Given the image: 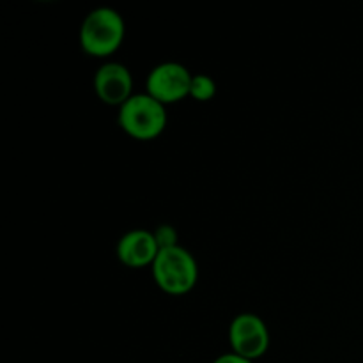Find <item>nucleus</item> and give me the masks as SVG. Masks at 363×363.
<instances>
[{
  "label": "nucleus",
  "mask_w": 363,
  "mask_h": 363,
  "mask_svg": "<svg viewBox=\"0 0 363 363\" xmlns=\"http://www.w3.org/2000/svg\"><path fill=\"white\" fill-rule=\"evenodd\" d=\"M126 38V23L113 7H96L85 14L78 32V41L87 55L106 59L117 53Z\"/></svg>",
  "instance_id": "obj_1"
},
{
  "label": "nucleus",
  "mask_w": 363,
  "mask_h": 363,
  "mask_svg": "<svg viewBox=\"0 0 363 363\" xmlns=\"http://www.w3.org/2000/svg\"><path fill=\"white\" fill-rule=\"evenodd\" d=\"M167 106L156 101L147 92L133 94L119 108V128L135 140H155L167 128Z\"/></svg>",
  "instance_id": "obj_2"
},
{
  "label": "nucleus",
  "mask_w": 363,
  "mask_h": 363,
  "mask_svg": "<svg viewBox=\"0 0 363 363\" xmlns=\"http://www.w3.org/2000/svg\"><path fill=\"white\" fill-rule=\"evenodd\" d=\"M155 284L167 294L183 296L190 293L199 282V264L194 255L184 247L160 250L158 257L151 266Z\"/></svg>",
  "instance_id": "obj_3"
},
{
  "label": "nucleus",
  "mask_w": 363,
  "mask_h": 363,
  "mask_svg": "<svg viewBox=\"0 0 363 363\" xmlns=\"http://www.w3.org/2000/svg\"><path fill=\"white\" fill-rule=\"evenodd\" d=\"M194 74L184 64L167 60L152 67L145 80V92L162 105H176L190 98V85Z\"/></svg>",
  "instance_id": "obj_4"
},
{
  "label": "nucleus",
  "mask_w": 363,
  "mask_h": 363,
  "mask_svg": "<svg viewBox=\"0 0 363 363\" xmlns=\"http://www.w3.org/2000/svg\"><path fill=\"white\" fill-rule=\"evenodd\" d=\"M269 330L259 315L241 312L229 326V344L233 353L255 362L269 350Z\"/></svg>",
  "instance_id": "obj_5"
},
{
  "label": "nucleus",
  "mask_w": 363,
  "mask_h": 363,
  "mask_svg": "<svg viewBox=\"0 0 363 363\" xmlns=\"http://www.w3.org/2000/svg\"><path fill=\"white\" fill-rule=\"evenodd\" d=\"M92 87L99 101L117 108H121L135 94L133 74L130 67L116 60H106L96 69Z\"/></svg>",
  "instance_id": "obj_6"
},
{
  "label": "nucleus",
  "mask_w": 363,
  "mask_h": 363,
  "mask_svg": "<svg viewBox=\"0 0 363 363\" xmlns=\"http://www.w3.org/2000/svg\"><path fill=\"white\" fill-rule=\"evenodd\" d=\"M160 254V247L152 230L133 229L128 230L117 241V259L124 266L133 269L151 268Z\"/></svg>",
  "instance_id": "obj_7"
},
{
  "label": "nucleus",
  "mask_w": 363,
  "mask_h": 363,
  "mask_svg": "<svg viewBox=\"0 0 363 363\" xmlns=\"http://www.w3.org/2000/svg\"><path fill=\"white\" fill-rule=\"evenodd\" d=\"M216 96V82L213 77L204 73L194 74L190 85V98H194L199 103H208L211 101Z\"/></svg>",
  "instance_id": "obj_8"
},
{
  "label": "nucleus",
  "mask_w": 363,
  "mask_h": 363,
  "mask_svg": "<svg viewBox=\"0 0 363 363\" xmlns=\"http://www.w3.org/2000/svg\"><path fill=\"white\" fill-rule=\"evenodd\" d=\"M152 234H155L160 250H165V248H172L179 245V236H177L176 227L169 225V223H162V225H158L155 230H152Z\"/></svg>",
  "instance_id": "obj_9"
},
{
  "label": "nucleus",
  "mask_w": 363,
  "mask_h": 363,
  "mask_svg": "<svg viewBox=\"0 0 363 363\" xmlns=\"http://www.w3.org/2000/svg\"><path fill=\"white\" fill-rule=\"evenodd\" d=\"M213 363H254V362L247 360V358L240 357V354H236L230 351V353L220 354L218 358H215V360H213Z\"/></svg>",
  "instance_id": "obj_10"
}]
</instances>
